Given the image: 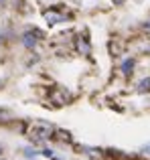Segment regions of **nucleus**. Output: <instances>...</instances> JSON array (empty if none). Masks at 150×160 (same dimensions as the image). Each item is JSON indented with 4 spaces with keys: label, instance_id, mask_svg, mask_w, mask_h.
<instances>
[{
    "label": "nucleus",
    "instance_id": "f257e3e1",
    "mask_svg": "<svg viewBox=\"0 0 150 160\" xmlns=\"http://www.w3.org/2000/svg\"><path fill=\"white\" fill-rule=\"evenodd\" d=\"M53 132H55V128H53L51 124L39 122V124L31 126V130H28V138H31L32 142H45L47 138H51Z\"/></svg>",
    "mask_w": 150,
    "mask_h": 160
},
{
    "label": "nucleus",
    "instance_id": "9d476101",
    "mask_svg": "<svg viewBox=\"0 0 150 160\" xmlns=\"http://www.w3.org/2000/svg\"><path fill=\"white\" fill-rule=\"evenodd\" d=\"M144 27H146V28H148V31H150V20H148V22H146V24H144Z\"/></svg>",
    "mask_w": 150,
    "mask_h": 160
},
{
    "label": "nucleus",
    "instance_id": "39448f33",
    "mask_svg": "<svg viewBox=\"0 0 150 160\" xmlns=\"http://www.w3.org/2000/svg\"><path fill=\"white\" fill-rule=\"evenodd\" d=\"M134 65H136L134 59H126V61L122 63V73L126 75V77H128V75H132V71H134Z\"/></svg>",
    "mask_w": 150,
    "mask_h": 160
},
{
    "label": "nucleus",
    "instance_id": "1a4fd4ad",
    "mask_svg": "<svg viewBox=\"0 0 150 160\" xmlns=\"http://www.w3.org/2000/svg\"><path fill=\"white\" fill-rule=\"evenodd\" d=\"M114 4H122V2H126V0H112Z\"/></svg>",
    "mask_w": 150,
    "mask_h": 160
},
{
    "label": "nucleus",
    "instance_id": "0eeeda50",
    "mask_svg": "<svg viewBox=\"0 0 150 160\" xmlns=\"http://www.w3.org/2000/svg\"><path fill=\"white\" fill-rule=\"evenodd\" d=\"M24 154H27L28 158H31V156H37V152H35L32 148H27V150H24Z\"/></svg>",
    "mask_w": 150,
    "mask_h": 160
},
{
    "label": "nucleus",
    "instance_id": "9b49d317",
    "mask_svg": "<svg viewBox=\"0 0 150 160\" xmlns=\"http://www.w3.org/2000/svg\"><path fill=\"white\" fill-rule=\"evenodd\" d=\"M0 2H4V0H0Z\"/></svg>",
    "mask_w": 150,
    "mask_h": 160
},
{
    "label": "nucleus",
    "instance_id": "6e6552de",
    "mask_svg": "<svg viewBox=\"0 0 150 160\" xmlns=\"http://www.w3.org/2000/svg\"><path fill=\"white\" fill-rule=\"evenodd\" d=\"M140 152H142V154H150V144L142 146V148H140Z\"/></svg>",
    "mask_w": 150,
    "mask_h": 160
},
{
    "label": "nucleus",
    "instance_id": "423d86ee",
    "mask_svg": "<svg viewBox=\"0 0 150 160\" xmlns=\"http://www.w3.org/2000/svg\"><path fill=\"white\" fill-rule=\"evenodd\" d=\"M136 89H138V93H148V91H150V77H144L142 81L138 83Z\"/></svg>",
    "mask_w": 150,
    "mask_h": 160
},
{
    "label": "nucleus",
    "instance_id": "20e7f679",
    "mask_svg": "<svg viewBox=\"0 0 150 160\" xmlns=\"http://www.w3.org/2000/svg\"><path fill=\"white\" fill-rule=\"evenodd\" d=\"M77 51L81 55H89L91 47H89V39H87V37H79L77 39Z\"/></svg>",
    "mask_w": 150,
    "mask_h": 160
},
{
    "label": "nucleus",
    "instance_id": "f8f14e48",
    "mask_svg": "<svg viewBox=\"0 0 150 160\" xmlns=\"http://www.w3.org/2000/svg\"><path fill=\"white\" fill-rule=\"evenodd\" d=\"M0 152H2V148H0Z\"/></svg>",
    "mask_w": 150,
    "mask_h": 160
},
{
    "label": "nucleus",
    "instance_id": "f03ea898",
    "mask_svg": "<svg viewBox=\"0 0 150 160\" xmlns=\"http://www.w3.org/2000/svg\"><path fill=\"white\" fill-rule=\"evenodd\" d=\"M43 16L49 24H59V22H65L67 18H71V14L61 12V6H53V8H49V10H45Z\"/></svg>",
    "mask_w": 150,
    "mask_h": 160
},
{
    "label": "nucleus",
    "instance_id": "7ed1b4c3",
    "mask_svg": "<svg viewBox=\"0 0 150 160\" xmlns=\"http://www.w3.org/2000/svg\"><path fill=\"white\" fill-rule=\"evenodd\" d=\"M35 37H43L39 31H28V32H24L22 35V43H24V47H28V49H32L37 45V39Z\"/></svg>",
    "mask_w": 150,
    "mask_h": 160
}]
</instances>
